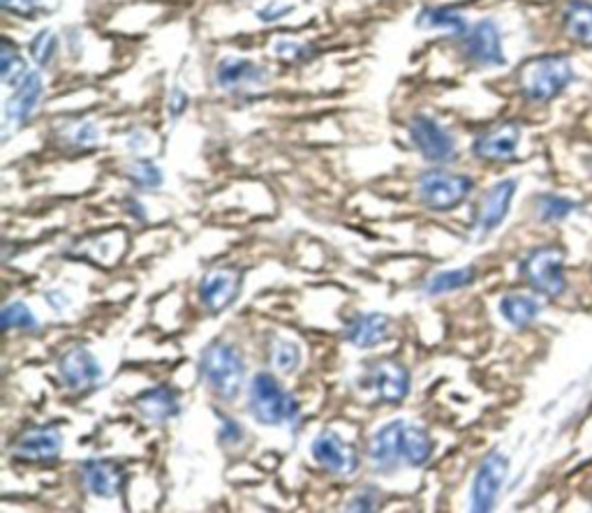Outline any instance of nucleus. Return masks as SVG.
Masks as SVG:
<instances>
[{"mask_svg":"<svg viewBox=\"0 0 592 513\" xmlns=\"http://www.w3.org/2000/svg\"><path fill=\"white\" fill-rule=\"evenodd\" d=\"M200 375L208 391L223 403H234L246 382V359L234 342L211 340L200 357Z\"/></svg>","mask_w":592,"mask_h":513,"instance_id":"1","label":"nucleus"},{"mask_svg":"<svg viewBox=\"0 0 592 513\" xmlns=\"http://www.w3.org/2000/svg\"><path fill=\"white\" fill-rule=\"evenodd\" d=\"M276 54L282 56L290 63H297V61H308L313 54L311 46H303V44H294V42H282V44H276Z\"/></svg>","mask_w":592,"mask_h":513,"instance_id":"36","label":"nucleus"},{"mask_svg":"<svg viewBox=\"0 0 592 513\" xmlns=\"http://www.w3.org/2000/svg\"><path fill=\"white\" fill-rule=\"evenodd\" d=\"M516 188L518 183L514 178H503L484 193L475 208V218H472V231H475L480 239L493 234V231L507 220Z\"/></svg>","mask_w":592,"mask_h":513,"instance_id":"13","label":"nucleus"},{"mask_svg":"<svg viewBox=\"0 0 592 513\" xmlns=\"http://www.w3.org/2000/svg\"><path fill=\"white\" fill-rule=\"evenodd\" d=\"M126 176L132 183V188L144 190V193H155L160 185L164 183V176H162L160 167L155 165L153 160H147V157L134 160L132 165L126 170Z\"/></svg>","mask_w":592,"mask_h":513,"instance_id":"29","label":"nucleus"},{"mask_svg":"<svg viewBox=\"0 0 592 513\" xmlns=\"http://www.w3.org/2000/svg\"><path fill=\"white\" fill-rule=\"evenodd\" d=\"M134 407L141 414V418L149 424L162 426L170 424L181 414V401L172 386L155 384L151 389L141 391L134 399Z\"/></svg>","mask_w":592,"mask_h":513,"instance_id":"21","label":"nucleus"},{"mask_svg":"<svg viewBox=\"0 0 592 513\" xmlns=\"http://www.w3.org/2000/svg\"><path fill=\"white\" fill-rule=\"evenodd\" d=\"M472 190H475V181H472L467 174L431 170V172H423L417 178L419 201L433 214L456 211L461 204L470 199Z\"/></svg>","mask_w":592,"mask_h":513,"instance_id":"5","label":"nucleus"},{"mask_svg":"<svg viewBox=\"0 0 592 513\" xmlns=\"http://www.w3.org/2000/svg\"><path fill=\"white\" fill-rule=\"evenodd\" d=\"M461 52L467 63L477 67H500L507 63L503 50V35L497 23L491 19L477 21L461 37Z\"/></svg>","mask_w":592,"mask_h":513,"instance_id":"12","label":"nucleus"},{"mask_svg":"<svg viewBox=\"0 0 592 513\" xmlns=\"http://www.w3.org/2000/svg\"><path fill=\"white\" fill-rule=\"evenodd\" d=\"M98 130L93 123H84L77 130H73V144L75 146H96L98 144Z\"/></svg>","mask_w":592,"mask_h":513,"instance_id":"38","label":"nucleus"},{"mask_svg":"<svg viewBox=\"0 0 592 513\" xmlns=\"http://www.w3.org/2000/svg\"><path fill=\"white\" fill-rule=\"evenodd\" d=\"M220 418V428H218V439H220V445L225 447H239L246 441V428L236 422V418L232 416H223L218 414Z\"/></svg>","mask_w":592,"mask_h":513,"instance_id":"34","label":"nucleus"},{"mask_svg":"<svg viewBox=\"0 0 592 513\" xmlns=\"http://www.w3.org/2000/svg\"><path fill=\"white\" fill-rule=\"evenodd\" d=\"M520 275L532 292L560 298L567 292V252L560 245H539L520 262Z\"/></svg>","mask_w":592,"mask_h":513,"instance_id":"4","label":"nucleus"},{"mask_svg":"<svg viewBox=\"0 0 592 513\" xmlns=\"http://www.w3.org/2000/svg\"><path fill=\"white\" fill-rule=\"evenodd\" d=\"M42 96H44L42 75L29 73L14 86L12 98L8 100V109H6L8 125H12L17 130L26 128L35 119V111L42 102Z\"/></svg>","mask_w":592,"mask_h":513,"instance_id":"20","label":"nucleus"},{"mask_svg":"<svg viewBox=\"0 0 592 513\" xmlns=\"http://www.w3.org/2000/svg\"><path fill=\"white\" fill-rule=\"evenodd\" d=\"M311 456L324 472L338 479L357 474L362 458L354 445L343 439L336 430H322L311 445Z\"/></svg>","mask_w":592,"mask_h":513,"instance_id":"9","label":"nucleus"},{"mask_svg":"<svg viewBox=\"0 0 592 513\" xmlns=\"http://www.w3.org/2000/svg\"><path fill=\"white\" fill-rule=\"evenodd\" d=\"M56 52H58V35L52 29H42L31 40V56L40 67L52 65Z\"/></svg>","mask_w":592,"mask_h":513,"instance_id":"32","label":"nucleus"},{"mask_svg":"<svg viewBox=\"0 0 592 513\" xmlns=\"http://www.w3.org/2000/svg\"><path fill=\"white\" fill-rule=\"evenodd\" d=\"M187 107H191V96H187L183 88L174 86L172 92H170V98H168V111H170L172 119L179 121Z\"/></svg>","mask_w":592,"mask_h":513,"instance_id":"37","label":"nucleus"},{"mask_svg":"<svg viewBox=\"0 0 592 513\" xmlns=\"http://www.w3.org/2000/svg\"><path fill=\"white\" fill-rule=\"evenodd\" d=\"M417 26L426 31H442L446 35L463 37L467 33V19L454 8L429 6L417 14Z\"/></svg>","mask_w":592,"mask_h":513,"instance_id":"23","label":"nucleus"},{"mask_svg":"<svg viewBox=\"0 0 592 513\" xmlns=\"http://www.w3.org/2000/svg\"><path fill=\"white\" fill-rule=\"evenodd\" d=\"M290 12H292V8L278 10V12H276V10H271V12H269V10H262V12H257V17H259V19H265V21H273V19H280V17H288Z\"/></svg>","mask_w":592,"mask_h":513,"instance_id":"40","label":"nucleus"},{"mask_svg":"<svg viewBox=\"0 0 592 513\" xmlns=\"http://www.w3.org/2000/svg\"><path fill=\"white\" fill-rule=\"evenodd\" d=\"M516 81L520 96L528 102L547 105L572 86L574 67L572 61L562 54L535 56L518 67Z\"/></svg>","mask_w":592,"mask_h":513,"instance_id":"2","label":"nucleus"},{"mask_svg":"<svg viewBox=\"0 0 592 513\" xmlns=\"http://www.w3.org/2000/svg\"><path fill=\"white\" fill-rule=\"evenodd\" d=\"M0 319H3V329L6 331L31 334V331H40L42 329L40 319L35 317V313L23 301H14V303H10V306H6L3 308V315H0Z\"/></svg>","mask_w":592,"mask_h":513,"instance_id":"30","label":"nucleus"},{"mask_svg":"<svg viewBox=\"0 0 592 513\" xmlns=\"http://www.w3.org/2000/svg\"><path fill=\"white\" fill-rule=\"evenodd\" d=\"M82 485L98 500H116L126 488V472L118 462L107 458H90L82 462Z\"/></svg>","mask_w":592,"mask_h":513,"instance_id":"16","label":"nucleus"},{"mask_svg":"<svg viewBox=\"0 0 592 513\" xmlns=\"http://www.w3.org/2000/svg\"><path fill=\"white\" fill-rule=\"evenodd\" d=\"M509 472V460L500 451H491L477 468L475 479L470 488V509L477 513H488L495 509L497 498L505 485Z\"/></svg>","mask_w":592,"mask_h":513,"instance_id":"10","label":"nucleus"},{"mask_svg":"<svg viewBox=\"0 0 592 513\" xmlns=\"http://www.w3.org/2000/svg\"><path fill=\"white\" fill-rule=\"evenodd\" d=\"M408 134L419 155L431 165H452L459 157L454 134L429 113H415L408 123Z\"/></svg>","mask_w":592,"mask_h":513,"instance_id":"6","label":"nucleus"},{"mask_svg":"<svg viewBox=\"0 0 592 513\" xmlns=\"http://www.w3.org/2000/svg\"><path fill=\"white\" fill-rule=\"evenodd\" d=\"M123 206H126V214H128V216H132V218H137V220H147V211H144V204H141L139 199H134V197H128V199L123 201Z\"/></svg>","mask_w":592,"mask_h":513,"instance_id":"39","label":"nucleus"},{"mask_svg":"<svg viewBox=\"0 0 592 513\" xmlns=\"http://www.w3.org/2000/svg\"><path fill=\"white\" fill-rule=\"evenodd\" d=\"M391 336H394V319L385 313L354 315L343 331L345 342L357 349H375L389 342Z\"/></svg>","mask_w":592,"mask_h":513,"instance_id":"19","label":"nucleus"},{"mask_svg":"<svg viewBox=\"0 0 592 513\" xmlns=\"http://www.w3.org/2000/svg\"><path fill=\"white\" fill-rule=\"evenodd\" d=\"M535 211L537 218L547 225H558L564 222L577 211V204L572 199H567L562 195H553V193H543L535 199Z\"/></svg>","mask_w":592,"mask_h":513,"instance_id":"27","label":"nucleus"},{"mask_svg":"<svg viewBox=\"0 0 592 513\" xmlns=\"http://www.w3.org/2000/svg\"><path fill=\"white\" fill-rule=\"evenodd\" d=\"M562 31L574 44L592 50V3L590 0H572L562 10Z\"/></svg>","mask_w":592,"mask_h":513,"instance_id":"22","label":"nucleus"},{"mask_svg":"<svg viewBox=\"0 0 592 513\" xmlns=\"http://www.w3.org/2000/svg\"><path fill=\"white\" fill-rule=\"evenodd\" d=\"M503 319L514 329H528L541 313V303L530 294H507L497 303Z\"/></svg>","mask_w":592,"mask_h":513,"instance_id":"24","label":"nucleus"},{"mask_svg":"<svg viewBox=\"0 0 592 513\" xmlns=\"http://www.w3.org/2000/svg\"><path fill=\"white\" fill-rule=\"evenodd\" d=\"M63 433L52 424H40L21 430L10 445L14 460L31 465H52L63 456Z\"/></svg>","mask_w":592,"mask_h":513,"instance_id":"7","label":"nucleus"},{"mask_svg":"<svg viewBox=\"0 0 592 513\" xmlns=\"http://www.w3.org/2000/svg\"><path fill=\"white\" fill-rule=\"evenodd\" d=\"M477 280V266H461V269H449V271H438L423 283V294L426 296H446L461 292L470 285H475Z\"/></svg>","mask_w":592,"mask_h":513,"instance_id":"25","label":"nucleus"},{"mask_svg":"<svg viewBox=\"0 0 592 513\" xmlns=\"http://www.w3.org/2000/svg\"><path fill=\"white\" fill-rule=\"evenodd\" d=\"M583 162H585V167H588V172H590V176H592V153H590Z\"/></svg>","mask_w":592,"mask_h":513,"instance_id":"41","label":"nucleus"},{"mask_svg":"<svg viewBox=\"0 0 592 513\" xmlns=\"http://www.w3.org/2000/svg\"><path fill=\"white\" fill-rule=\"evenodd\" d=\"M0 73H3V81L8 86H17L23 77L29 75V67L23 56L19 54V50L10 44V40H6L3 52H0Z\"/></svg>","mask_w":592,"mask_h":513,"instance_id":"31","label":"nucleus"},{"mask_svg":"<svg viewBox=\"0 0 592 513\" xmlns=\"http://www.w3.org/2000/svg\"><path fill=\"white\" fill-rule=\"evenodd\" d=\"M216 84L227 92H248L250 88L265 86L269 73L265 65H259L250 58H223L216 65Z\"/></svg>","mask_w":592,"mask_h":513,"instance_id":"18","label":"nucleus"},{"mask_svg":"<svg viewBox=\"0 0 592 513\" xmlns=\"http://www.w3.org/2000/svg\"><path fill=\"white\" fill-rule=\"evenodd\" d=\"M46 0H0L6 12L17 14V17H33Z\"/></svg>","mask_w":592,"mask_h":513,"instance_id":"35","label":"nucleus"},{"mask_svg":"<svg viewBox=\"0 0 592 513\" xmlns=\"http://www.w3.org/2000/svg\"><path fill=\"white\" fill-rule=\"evenodd\" d=\"M299 401L286 391L271 372H257L248 389V412L259 426H286L297 424Z\"/></svg>","mask_w":592,"mask_h":513,"instance_id":"3","label":"nucleus"},{"mask_svg":"<svg viewBox=\"0 0 592 513\" xmlns=\"http://www.w3.org/2000/svg\"><path fill=\"white\" fill-rule=\"evenodd\" d=\"M380 502H383V493L380 488L375 485H362L357 493H354L349 500H347V511H377L380 509Z\"/></svg>","mask_w":592,"mask_h":513,"instance_id":"33","label":"nucleus"},{"mask_svg":"<svg viewBox=\"0 0 592 513\" xmlns=\"http://www.w3.org/2000/svg\"><path fill=\"white\" fill-rule=\"evenodd\" d=\"M520 144V125L514 121L495 123L488 130L480 132L472 142V155L491 165H505L514 162Z\"/></svg>","mask_w":592,"mask_h":513,"instance_id":"14","label":"nucleus"},{"mask_svg":"<svg viewBox=\"0 0 592 513\" xmlns=\"http://www.w3.org/2000/svg\"><path fill=\"white\" fill-rule=\"evenodd\" d=\"M433 451L435 445L431 433L417 424H406V428H402V460L410 468H423L433 458Z\"/></svg>","mask_w":592,"mask_h":513,"instance_id":"26","label":"nucleus"},{"mask_svg":"<svg viewBox=\"0 0 592 513\" xmlns=\"http://www.w3.org/2000/svg\"><path fill=\"white\" fill-rule=\"evenodd\" d=\"M402 428H406V422L396 418L368 437V458L375 472L391 474L398 470L400 462H406L402 460Z\"/></svg>","mask_w":592,"mask_h":513,"instance_id":"17","label":"nucleus"},{"mask_svg":"<svg viewBox=\"0 0 592 513\" xmlns=\"http://www.w3.org/2000/svg\"><path fill=\"white\" fill-rule=\"evenodd\" d=\"M244 287V275L239 266L211 269L197 287V298L208 315H220L239 298Z\"/></svg>","mask_w":592,"mask_h":513,"instance_id":"11","label":"nucleus"},{"mask_svg":"<svg viewBox=\"0 0 592 513\" xmlns=\"http://www.w3.org/2000/svg\"><path fill=\"white\" fill-rule=\"evenodd\" d=\"M366 378L377 395V401H383L385 405L402 403L412 389V375L408 365L396 359H380L370 363Z\"/></svg>","mask_w":592,"mask_h":513,"instance_id":"15","label":"nucleus"},{"mask_svg":"<svg viewBox=\"0 0 592 513\" xmlns=\"http://www.w3.org/2000/svg\"><path fill=\"white\" fill-rule=\"evenodd\" d=\"M269 361L280 375H294L301 365V347L294 340L276 338L269 349Z\"/></svg>","mask_w":592,"mask_h":513,"instance_id":"28","label":"nucleus"},{"mask_svg":"<svg viewBox=\"0 0 592 513\" xmlns=\"http://www.w3.org/2000/svg\"><path fill=\"white\" fill-rule=\"evenodd\" d=\"M56 370L69 393H88L103 380V365L84 345H69L56 359Z\"/></svg>","mask_w":592,"mask_h":513,"instance_id":"8","label":"nucleus"}]
</instances>
